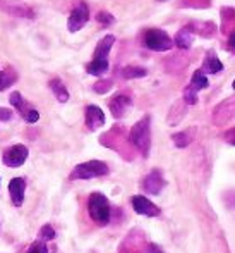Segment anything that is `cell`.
Wrapping results in <instances>:
<instances>
[{"label": "cell", "mask_w": 235, "mask_h": 253, "mask_svg": "<svg viewBox=\"0 0 235 253\" xmlns=\"http://www.w3.org/2000/svg\"><path fill=\"white\" fill-rule=\"evenodd\" d=\"M127 138H129L131 145L146 159L149 155V148H151V117L146 116L137 121L131 127Z\"/></svg>", "instance_id": "obj_1"}, {"label": "cell", "mask_w": 235, "mask_h": 253, "mask_svg": "<svg viewBox=\"0 0 235 253\" xmlns=\"http://www.w3.org/2000/svg\"><path fill=\"white\" fill-rule=\"evenodd\" d=\"M100 141H101V145H105V147L112 148V150H117L124 159H127V160L134 159V147L131 145L124 126H113L108 133H105L100 138Z\"/></svg>", "instance_id": "obj_2"}, {"label": "cell", "mask_w": 235, "mask_h": 253, "mask_svg": "<svg viewBox=\"0 0 235 253\" xmlns=\"http://www.w3.org/2000/svg\"><path fill=\"white\" fill-rule=\"evenodd\" d=\"M113 43H115L113 35H106L98 42L93 53V60L88 66V73L93 74V76H101L108 71V53L112 50Z\"/></svg>", "instance_id": "obj_3"}, {"label": "cell", "mask_w": 235, "mask_h": 253, "mask_svg": "<svg viewBox=\"0 0 235 253\" xmlns=\"http://www.w3.org/2000/svg\"><path fill=\"white\" fill-rule=\"evenodd\" d=\"M88 210H90L91 219L95 220L98 226H106L112 217V210H110V202L105 195L93 193L88 200Z\"/></svg>", "instance_id": "obj_4"}, {"label": "cell", "mask_w": 235, "mask_h": 253, "mask_svg": "<svg viewBox=\"0 0 235 253\" xmlns=\"http://www.w3.org/2000/svg\"><path fill=\"white\" fill-rule=\"evenodd\" d=\"M110 172L108 166L101 160H88L83 162L79 166L74 167V170L70 172L69 179L76 181V179H93V177H101L106 176Z\"/></svg>", "instance_id": "obj_5"}, {"label": "cell", "mask_w": 235, "mask_h": 253, "mask_svg": "<svg viewBox=\"0 0 235 253\" xmlns=\"http://www.w3.org/2000/svg\"><path fill=\"white\" fill-rule=\"evenodd\" d=\"M144 47L153 52H167L172 50L173 40L168 37L167 31L151 28V30L144 31Z\"/></svg>", "instance_id": "obj_6"}, {"label": "cell", "mask_w": 235, "mask_h": 253, "mask_svg": "<svg viewBox=\"0 0 235 253\" xmlns=\"http://www.w3.org/2000/svg\"><path fill=\"white\" fill-rule=\"evenodd\" d=\"M9 100H10V105L16 107L17 112L23 116V119L26 121V123H30V124L38 123V119H40L38 110L34 109V107H31L30 103H28V100H24V97L19 93V91H12Z\"/></svg>", "instance_id": "obj_7"}, {"label": "cell", "mask_w": 235, "mask_h": 253, "mask_svg": "<svg viewBox=\"0 0 235 253\" xmlns=\"http://www.w3.org/2000/svg\"><path fill=\"white\" fill-rule=\"evenodd\" d=\"M234 112H235V102L234 97H230L215 107L211 116L213 124H216V126H227L234 119Z\"/></svg>", "instance_id": "obj_8"}, {"label": "cell", "mask_w": 235, "mask_h": 253, "mask_svg": "<svg viewBox=\"0 0 235 253\" xmlns=\"http://www.w3.org/2000/svg\"><path fill=\"white\" fill-rule=\"evenodd\" d=\"M144 245L146 236L139 229H134L126 236L122 247H120V253H146L148 248H144Z\"/></svg>", "instance_id": "obj_9"}, {"label": "cell", "mask_w": 235, "mask_h": 253, "mask_svg": "<svg viewBox=\"0 0 235 253\" xmlns=\"http://www.w3.org/2000/svg\"><path fill=\"white\" fill-rule=\"evenodd\" d=\"M90 21V7L84 2L77 3L76 9L70 12L69 21H67V28H69L70 33H76L81 28H84V24Z\"/></svg>", "instance_id": "obj_10"}, {"label": "cell", "mask_w": 235, "mask_h": 253, "mask_svg": "<svg viewBox=\"0 0 235 253\" xmlns=\"http://www.w3.org/2000/svg\"><path fill=\"white\" fill-rule=\"evenodd\" d=\"M28 155H30V150H28L26 145H14V147H10L9 150L3 153L2 162L7 167H21L26 162Z\"/></svg>", "instance_id": "obj_11"}, {"label": "cell", "mask_w": 235, "mask_h": 253, "mask_svg": "<svg viewBox=\"0 0 235 253\" xmlns=\"http://www.w3.org/2000/svg\"><path fill=\"white\" fill-rule=\"evenodd\" d=\"M165 186H167V181H165V177H163V174L160 169L151 170V172L142 179V190H144L148 195L162 193V190Z\"/></svg>", "instance_id": "obj_12"}, {"label": "cell", "mask_w": 235, "mask_h": 253, "mask_svg": "<svg viewBox=\"0 0 235 253\" xmlns=\"http://www.w3.org/2000/svg\"><path fill=\"white\" fill-rule=\"evenodd\" d=\"M0 7L14 17H26V19H33L34 17L33 9L23 2H5V0H0Z\"/></svg>", "instance_id": "obj_13"}, {"label": "cell", "mask_w": 235, "mask_h": 253, "mask_svg": "<svg viewBox=\"0 0 235 253\" xmlns=\"http://www.w3.org/2000/svg\"><path fill=\"white\" fill-rule=\"evenodd\" d=\"M133 209L136 210V213L139 215H146V217H156L160 215V209L155 205L149 198L141 197V195H136L133 197Z\"/></svg>", "instance_id": "obj_14"}, {"label": "cell", "mask_w": 235, "mask_h": 253, "mask_svg": "<svg viewBox=\"0 0 235 253\" xmlns=\"http://www.w3.org/2000/svg\"><path fill=\"white\" fill-rule=\"evenodd\" d=\"M131 105H133V100H131L127 95H122V93L115 95V97L110 98V102H108V109L115 119H120V117L126 116L127 109H129Z\"/></svg>", "instance_id": "obj_15"}, {"label": "cell", "mask_w": 235, "mask_h": 253, "mask_svg": "<svg viewBox=\"0 0 235 253\" xmlns=\"http://www.w3.org/2000/svg\"><path fill=\"white\" fill-rule=\"evenodd\" d=\"M186 28L191 33H196L202 38H213L216 35V24H213L211 21H192Z\"/></svg>", "instance_id": "obj_16"}, {"label": "cell", "mask_w": 235, "mask_h": 253, "mask_svg": "<svg viewBox=\"0 0 235 253\" xmlns=\"http://www.w3.org/2000/svg\"><path fill=\"white\" fill-rule=\"evenodd\" d=\"M201 71L202 74H218L223 71V64L222 60L218 59L215 50H208L204 55V60H202V66H201Z\"/></svg>", "instance_id": "obj_17"}, {"label": "cell", "mask_w": 235, "mask_h": 253, "mask_svg": "<svg viewBox=\"0 0 235 253\" xmlns=\"http://www.w3.org/2000/svg\"><path fill=\"white\" fill-rule=\"evenodd\" d=\"M24 191H26V181L23 177H14L9 183V193L14 207H21L24 202Z\"/></svg>", "instance_id": "obj_18"}, {"label": "cell", "mask_w": 235, "mask_h": 253, "mask_svg": "<svg viewBox=\"0 0 235 253\" xmlns=\"http://www.w3.org/2000/svg\"><path fill=\"white\" fill-rule=\"evenodd\" d=\"M105 124V116L103 110L98 105H88L86 107V126L90 131H96Z\"/></svg>", "instance_id": "obj_19"}, {"label": "cell", "mask_w": 235, "mask_h": 253, "mask_svg": "<svg viewBox=\"0 0 235 253\" xmlns=\"http://www.w3.org/2000/svg\"><path fill=\"white\" fill-rule=\"evenodd\" d=\"M189 64V57L186 53H173L172 57L165 60V69L170 74H179L180 71H184Z\"/></svg>", "instance_id": "obj_20"}, {"label": "cell", "mask_w": 235, "mask_h": 253, "mask_svg": "<svg viewBox=\"0 0 235 253\" xmlns=\"http://www.w3.org/2000/svg\"><path fill=\"white\" fill-rule=\"evenodd\" d=\"M186 114H187V105L184 103V100H177L170 107L168 116H167V123H168L170 126H177V124H180V121L186 117Z\"/></svg>", "instance_id": "obj_21"}, {"label": "cell", "mask_w": 235, "mask_h": 253, "mask_svg": "<svg viewBox=\"0 0 235 253\" xmlns=\"http://www.w3.org/2000/svg\"><path fill=\"white\" fill-rule=\"evenodd\" d=\"M194 138H196V127L191 126V127H187V129L180 131V133H175L172 136V140L177 148H186L194 141Z\"/></svg>", "instance_id": "obj_22"}, {"label": "cell", "mask_w": 235, "mask_h": 253, "mask_svg": "<svg viewBox=\"0 0 235 253\" xmlns=\"http://www.w3.org/2000/svg\"><path fill=\"white\" fill-rule=\"evenodd\" d=\"M48 86H50V90H52V93L55 95L57 102H60V103L69 102V91H67L66 84L62 83V80H59V78H53V80L48 83Z\"/></svg>", "instance_id": "obj_23"}, {"label": "cell", "mask_w": 235, "mask_h": 253, "mask_svg": "<svg viewBox=\"0 0 235 253\" xmlns=\"http://www.w3.org/2000/svg\"><path fill=\"white\" fill-rule=\"evenodd\" d=\"M192 42H194V33H191L187 28H182V30L175 35V38H173V45H177L180 50L191 48Z\"/></svg>", "instance_id": "obj_24"}, {"label": "cell", "mask_w": 235, "mask_h": 253, "mask_svg": "<svg viewBox=\"0 0 235 253\" xmlns=\"http://www.w3.org/2000/svg\"><path fill=\"white\" fill-rule=\"evenodd\" d=\"M17 73L12 66H7L3 71H0V91H3L5 88L12 86L14 83L17 81Z\"/></svg>", "instance_id": "obj_25"}, {"label": "cell", "mask_w": 235, "mask_h": 253, "mask_svg": "<svg viewBox=\"0 0 235 253\" xmlns=\"http://www.w3.org/2000/svg\"><path fill=\"white\" fill-rule=\"evenodd\" d=\"M189 86L194 88L196 91H199V90H206V88L209 86V81H208V78H206V74H202L201 71L198 69L194 74H192L191 83H189Z\"/></svg>", "instance_id": "obj_26"}, {"label": "cell", "mask_w": 235, "mask_h": 253, "mask_svg": "<svg viewBox=\"0 0 235 253\" xmlns=\"http://www.w3.org/2000/svg\"><path fill=\"white\" fill-rule=\"evenodd\" d=\"M148 74V71L142 69V67H136V66H127L120 71V76L124 80H137V78H144Z\"/></svg>", "instance_id": "obj_27"}, {"label": "cell", "mask_w": 235, "mask_h": 253, "mask_svg": "<svg viewBox=\"0 0 235 253\" xmlns=\"http://www.w3.org/2000/svg\"><path fill=\"white\" fill-rule=\"evenodd\" d=\"M112 88H113V81L112 80H100V81H96V83L93 84V90L98 95L108 93V91L112 90Z\"/></svg>", "instance_id": "obj_28"}, {"label": "cell", "mask_w": 235, "mask_h": 253, "mask_svg": "<svg viewBox=\"0 0 235 253\" xmlns=\"http://www.w3.org/2000/svg\"><path fill=\"white\" fill-rule=\"evenodd\" d=\"M38 238H40V241H52V240H55V229H53L50 224H45V226L40 229V233H38Z\"/></svg>", "instance_id": "obj_29"}, {"label": "cell", "mask_w": 235, "mask_h": 253, "mask_svg": "<svg viewBox=\"0 0 235 253\" xmlns=\"http://www.w3.org/2000/svg\"><path fill=\"white\" fill-rule=\"evenodd\" d=\"M96 21H98L100 24H103L105 28H108L115 23V17H113L110 12H106V10H101V12L96 14Z\"/></svg>", "instance_id": "obj_30"}, {"label": "cell", "mask_w": 235, "mask_h": 253, "mask_svg": "<svg viewBox=\"0 0 235 253\" xmlns=\"http://www.w3.org/2000/svg\"><path fill=\"white\" fill-rule=\"evenodd\" d=\"M184 103L186 105H194V103H198V91L194 90V88L187 86L186 90H184Z\"/></svg>", "instance_id": "obj_31"}, {"label": "cell", "mask_w": 235, "mask_h": 253, "mask_svg": "<svg viewBox=\"0 0 235 253\" xmlns=\"http://www.w3.org/2000/svg\"><path fill=\"white\" fill-rule=\"evenodd\" d=\"M26 253H48V248L47 245H45V241H34V243H31V247L28 248Z\"/></svg>", "instance_id": "obj_32"}, {"label": "cell", "mask_w": 235, "mask_h": 253, "mask_svg": "<svg viewBox=\"0 0 235 253\" xmlns=\"http://www.w3.org/2000/svg\"><path fill=\"white\" fill-rule=\"evenodd\" d=\"M182 5L196 7V9H199V7H208L209 5V0H186V3H182Z\"/></svg>", "instance_id": "obj_33"}, {"label": "cell", "mask_w": 235, "mask_h": 253, "mask_svg": "<svg viewBox=\"0 0 235 253\" xmlns=\"http://www.w3.org/2000/svg\"><path fill=\"white\" fill-rule=\"evenodd\" d=\"M12 119V110L5 109V107H0V121H10Z\"/></svg>", "instance_id": "obj_34"}, {"label": "cell", "mask_w": 235, "mask_h": 253, "mask_svg": "<svg viewBox=\"0 0 235 253\" xmlns=\"http://www.w3.org/2000/svg\"><path fill=\"white\" fill-rule=\"evenodd\" d=\"M148 252H149V253H163L162 247H158V245H155V243L149 245V247H148Z\"/></svg>", "instance_id": "obj_35"}, {"label": "cell", "mask_w": 235, "mask_h": 253, "mask_svg": "<svg viewBox=\"0 0 235 253\" xmlns=\"http://www.w3.org/2000/svg\"><path fill=\"white\" fill-rule=\"evenodd\" d=\"M229 138H230L229 143H230V145H234V129H230V131H229Z\"/></svg>", "instance_id": "obj_36"}]
</instances>
